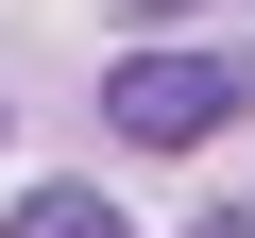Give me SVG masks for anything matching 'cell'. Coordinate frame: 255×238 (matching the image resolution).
<instances>
[{"label":"cell","instance_id":"7a4b0ae2","mask_svg":"<svg viewBox=\"0 0 255 238\" xmlns=\"http://www.w3.org/2000/svg\"><path fill=\"white\" fill-rule=\"evenodd\" d=\"M0 238H136V221H119L102 187H17V221H0Z\"/></svg>","mask_w":255,"mask_h":238},{"label":"cell","instance_id":"3957f363","mask_svg":"<svg viewBox=\"0 0 255 238\" xmlns=\"http://www.w3.org/2000/svg\"><path fill=\"white\" fill-rule=\"evenodd\" d=\"M153 17H187V0H153Z\"/></svg>","mask_w":255,"mask_h":238},{"label":"cell","instance_id":"6da1fadb","mask_svg":"<svg viewBox=\"0 0 255 238\" xmlns=\"http://www.w3.org/2000/svg\"><path fill=\"white\" fill-rule=\"evenodd\" d=\"M102 119H119L136 153H204V136L255 119V68H238V51H119V68H102Z\"/></svg>","mask_w":255,"mask_h":238}]
</instances>
